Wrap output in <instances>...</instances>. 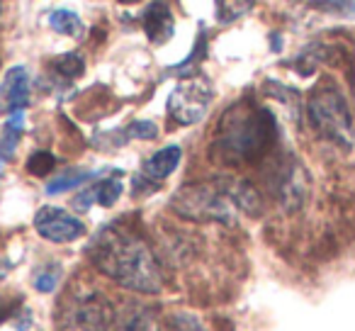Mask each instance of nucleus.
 <instances>
[{"mask_svg":"<svg viewBox=\"0 0 355 331\" xmlns=\"http://www.w3.org/2000/svg\"><path fill=\"white\" fill-rule=\"evenodd\" d=\"M93 266L117 285L141 295L163 290V273L148 244L122 224L100 229L88 246Z\"/></svg>","mask_w":355,"mask_h":331,"instance_id":"f257e3e1","label":"nucleus"},{"mask_svg":"<svg viewBox=\"0 0 355 331\" xmlns=\"http://www.w3.org/2000/svg\"><path fill=\"white\" fill-rule=\"evenodd\" d=\"M275 119L268 110L239 103L222 117L217 148L234 161H253L270 148Z\"/></svg>","mask_w":355,"mask_h":331,"instance_id":"f03ea898","label":"nucleus"},{"mask_svg":"<svg viewBox=\"0 0 355 331\" xmlns=\"http://www.w3.org/2000/svg\"><path fill=\"white\" fill-rule=\"evenodd\" d=\"M171 210L183 219L219 224H234L236 214L241 212L234 203L232 193H229L227 178L183 185L171 198Z\"/></svg>","mask_w":355,"mask_h":331,"instance_id":"7ed1b4c3","label":"nucleus"},{"mask_svg":"<svg viewBox=\"0 0 355 331\" xmlns=\"http://www.w3.org/2000/svg\"><path fill=\"white\" fill-rule=\"evenodd\" d=\"M306 117L309 124L321 134L324 139L334 142L336 146L350 148L355 142V124L353 112L348 108V100L343 98L336 85L326 83L311 93L309 103H306Z\"/></svg>","mask_w":355,"mask_h":331,"instance_id":"20e7f679","label":"nucleus"},{"mask_svg":"<svg viewBox=\"0 0 355 331\" xmlns=\"http://www.w3.org/2000/svg\"><path fill=\"white\" fill-rule=\"evenodd\" d=\"M119 305L93 290L66 295L59 309L61 331H117Z\"/></svg>","mask_w":355,"mask_h":331,"instance_id":"39448f33","label":"nucleus"},{"mask_svg":"<svg viewBox=\"0 0 355 331\" xmlns=\"http://www.w3.org/2000/svg\"><path fill=\"white\" fill-rule=\"evenodd\" d=\"M214 98V88L205 76H188L168 95V114L175 124L188 127L205 119Z\"/></svg>","mask_w":355,"mask_h":331,"instance_id":"423d86ee","label":"nucleus"},{"mask_svg":"<svg viewBox=\"0 0 355 331\" xmlns=\"http://www.w3.org/2000/svg\"><path fill=\"white\" fill-rule=\"evenodd\" d=\"M35 229L42 239L51 244H71L85 237V224L76 214L61 207H51V205L42 207L35 214Z\"/></svg>","mask_w":355,"mask_h":331,"instance_id":"0eeeda50","label":"nucleus"},{"mask_svg":"<svg viewBox=\"0 0 355 331\" xmlns=\"http://www.w3.org/2000/svg\"><path fill=\"white\" fill-rule=\"evenodd\" d=\"M27 105H30V74L25 66H12L0 80V112H20Z\"/></svg>","mask_w":355,"mask_h":331,"instance_id":"6e6552de","label":"nucleus"},{"mask_svg":"<svg viewBox=\"0 0 355 331\" xmlns=\"http://www.w3.org/2000/svg\"><path fill=\"white\" fill-rule=\"evenodd\" d=\"M141 25L153 44H166L175 35V17H173V10L163 0H153L151 6L144 10Z\"/></svg>","mask_w":355,"mask_h":331,"instance_id":"1a4fd4ad","label":"nucleus"},{"mask_svg":"<svg viewBox=\"0 0 355 331\" xmlns=\"http://www.w3.org/2000/svg\"><path fill=\"white\" fill-rule=\"evenodd\" d=\"M180 158H183L180 146H175V144L173 146H163L161 151H156L153 156H148L144 161L141 176L151 180V183H161V180H166L180 166Z\"/></svg>","mask_w":355,"mask_h":331,"instance_id":"9d476101","label":"nucleus"},{"mask_svg":"<svg viewBox=\"0 0 355 331\" xmlns=\"http://www.w3.org/2000/svg\"><path fill=\"white\" fill-rule=\"evenodd\" d=\"M277 193H280V200L285 203L287 210L302 207V203H304V198H306V178L297 163H290V166L282 171Z\"/></svg>","mask_w":355,"mask_h":331,"instance_id":"9b49d317","label":"nucleus"},{"mask_svg":"<svg viewBox=\"0 0 355 331\" xmlns=\"http://www.w3.org/2000/svg\"><path fill=\"white\" fill-rule=\"evenodd\" d=\"M119 195H122V180L112 176V178L98 180L90 190L80 193L78 198H76V205H78V210L90 207L93 203H98L100 207H112L119 200Z\"/></svg>","mask_w":355,"mask_h":331,"instance_id":"f8f14e48","label":"nucleus"},{"mask_svg":"<svg viewBox=\"0 0 355 331\" xmlns=\"http://www.w3.org/2000/svg\"><path fill=\"white\" fill-rule=\"evenodd\" d=\"M22 132H25V110L8 114L6 124H3V134H0V163H8L15 156Z\"/></svg>","mask_w":355,"mask_h":331,"instance_id":"ddd939ff","label":"nucleus"},{"mask_svg":"<svg viewBox=\"0 0 355 331\" xmlns=\"http://www.w3.org/2000/svg\"><path fill=\"white\" fill-rule=\"evenodd\" d=\"M256 6V0H214V17L222 25H232L239 17L248 15Z\"/></svg>","mask_w":355,"mask_h":331,"instance_id":"4468645a","label":"nucleus"},{"mask_svg":"<svg viewBox=\"0 0 355 331\" xmlns=\"http://www.w3.org/2000/svg\"><path fill=\"white\" fill-rule=\"evenodd\" d=\"M49 27L54 32H59V35H66V37H76V40H80V37L85 35V25L83 20H80L76 12L71 10H56L49 15Z\"/></svg>","mask_w":355,"mask_h":331,"instance_id":"2eb2a0df","label":"nucleus"},{"mask_svg":"<svg viewBox=\"0 0 355 331\" xmlns=\"http://www.w3.org/2000/svg\"><path fill=\"white\" fill-rule=\"evenodd\" d=\"M95 176L98 173H93V171H66V173H61V176H56V178L49 180L46 193L59 195V193H66V190L80 188V185H85L88 180H93Z\"/></svg>","mask_w":355,"mask_h":331,"instance_id":"dca6fc26","label":"nucleus"},{"mask_svg":"<svg viewBox=\"0 0 355 331\" xmlns=\"http://www.w3.org/2000/svg\"><path fill=\"white\" fill-rule=\"evenodd\" d=\"M51 66H54V71L59 76H64V78L73 80V78H78V76H83L85 59L80 54H76V51H69V54L56 56V59L51 61Z\"/></svg>","mask_w":355,"mask_h":331,"instance_id":"f3484780","label":"nucleus"},{"mask_svg":"<svg viewBox=\"0 0 355 331\" xmlns=\"http://www.w3.org/2000/svg\"><path fill=\"white\" fill-rule=\"evenodd\" d=\"M158 331H205L195 316L190 314H171L158 324Z\"/></svg>","mask_w":355,"mask_h":331,"instance_id":"a211bd4d","label":"nucleus"},{"mask_svg":"<svg viewBox=\"0 0 355 331\" xmlns=\"http://www.w3.org/2000/svg\"><path fill=\"white\" fill-rule=\"evenodd\" d=\"M321 61H324V46H309V49H304L295 59V69L300 71L302 76H311Z\"/></svg>","mask_w":355,"mask_h":331,"instance_id":"6ab92c4d","label":"nucleus"},{"mask_svg":"<svg viewBox=\"0 0 355 331\" xmlns=\"http://www.w3.org/2000/svg\"><path fill=\"white\" fill-rule=\"evenodd\" d=\"M56 169V156L49 151H35L27 158V171L32 176H49Z\"/></svg>","mask_w":355,"mask_h":331,"instance_id":"aec40b11","label":"nucleus"},{"mask_svg":"<svg viewBox=\"0 0 355 331\" xmlns=\"http://www.w3.org/2000/svg\"><path fill=\"white\" fill-rule=\"evenodd\" d=\"M59 278H61L59 266H46V268H42V271H37L35 287L40 292H51L56 285H59Z\"/></svg>","mask_w":355,"mask_h":331,"instance_id":"412c9836","label":"nucleus"},{"mask_svg":"<svg viewBox=\"0 0 355 331\" xmlns=\"http://www.w3.org/2000/svg\"><path fill=\"white\" fill-rule=\"evenodd\" d=\"M127 139H141V142H148V139H156L158 127L148 119H137L127 127Z\"/></svg>","mask_w":355,"mask_h":331,"instance_id":"4be33fe9","label":"nucleus"},{"mask_svg":"<svg viewBox=\"0 0 355 331\" xmlns=\"http://www.w3.org/2000/svg\"><path fill=\"white\" fill-rule=\"evenodd\" d=\"M316 8L326 12H336V15L353 17L355 15V0H316Z\"/></svg>","mask_w":355,"mask_h":331,"instance_id":"5701e85b","label":"nucleus"},{"mask_svg":"<svg viewBox=\"0 0 355 331\" xmlns=\"http://www.w3.org/2000/svg\"><path fill=\"white\" fill-rule=\"evenodd\" d=\"M272 49L280 51L282 49V42H280V35H272Z\"/></svg>","mask_w":355,"mask_h":331,"instance_id":"b1692460","label":"nucleus"},{"mask_svg":"<svg viewBox=\"0 0 355 331\" xmlns=\"http://www.w3.org/2000/svg\"><path fill=\"white\" fill-rule=\"evenodd\" d=\"M117 3H122V6H132V3H139V0H117Z\"/></svg>","mask_w":355,"mask_h":331,"instance_id":"393cba45","label":"nucleus"}]
</instances>
